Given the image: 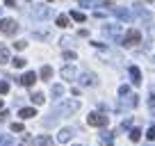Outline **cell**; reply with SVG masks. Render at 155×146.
<instances>
[{
    "instance_id": "35",
    "label": "cell",
    "mask_w": 155,
    "mask_h": 146,
    "mask_svg": "<svg viewBox=\"0 0 155 146\" xmlns=\"http://www.w3.org/2000/svg\"><path fill=\"white\" fill-rule=\"evenodd\" d=\"M48 2H53V0H48Z\"/></svg>"
},
{
    "instance_id": "18",
    "label": "cell",
    "mask_w": 155,
    "mask_h": 146,
    "mask_svg": "<svg viewBox=\"0 0 155 146\" xmlns=\"http://www.w3.org/2000/svg\"><path fill=\"white\" fill-rule=\"evenodd\" d=\"M141 139V130H139V128H132V130H130V141H139Z\"/></svg>"
},
{
    "instance_id": "2",
    "label": "cell",
    "mask_w": 155,
    "mask_h": 146,
    "mask_svg": "<svg viewBox=\"0 0 155 146\" xmlns=\"http://www.w3.org/2000/svg\"><path fill=\"white\" fill-rule=\"evenodd\" d=\"M87 123H89L91 128H105L107 123H110V119H107L105 114H101V112H91V114L87 117Z\"/></svg>"
},
{
    "instance_id": "12",
    "label": "cell",
    "mask_w": 155,
    "mask_h": 146,
    "mask_svg": "<svg viewBox=\"0 0 155 146\" xmlns=\"http://www.w3.org/2000/svg\"><path fill=\"white\" fill-rule=\"evenodd\" d=\"M18 117L21 119H32V117H37V110H34V107H23L18 112Z\"/></svg>"
},
{
    "instance_id": "26",
    "label": "cell",
    "mask_w": 155,
    "mask_h": 146,
    "mask_svg": "<svg viewBox=\"0 0 155 146\" xmlns=\"http://www.w3.org/2000/svg\"><path fill=\"white\" fill-rule=\"evenodd\" d=\"M146 137H148L150 141H155V126H150L148 130H146Z\"/></svg>"
},
{
    "instance_id": "36",
    "label": "cell",
    "mask_w": 155,
    "mask_h": 146,
    "mask_svg": "<svg viewBox=\"0 0 155 146\" xmlns=\"http://www.w3.org/2000/svg\"><path fill=\"white\" fill-rule=\"evenodd\" d=\"M0 12H2V7H0Z\"/></svg>"
},
{
    "instance_id": "15",
    "label": "cell",
    "mask_w": 155,
    "mask_h": 146,
    "mask_svg": "<svg viewBox=\"0 0 155 146\" xmlns=\"http://www.w3.org/2000/svg\"><path fill=\"white\" fill-rule=\"evenodd\" d=\"M71 18L78 21V23H84V21H87V16H84L80 9H73V12H71Z\"/></svg>"
},
{
    "instance_id": "6",
    "label": "cell",
    "mask_w": 155,
    "mask_h": 146,
    "mask_svg": "<svg viewBox=\"0 0 155 146\" xmlns=\"http://www.w3.org/2000/svg\"><path fill=\"white\" fill-rule=\"evenodd\" d=\"M71 137H73V130H71V128H62V130L57 132V141H59V144H66Z\"/></svg>"
},
{
    "instance_id": "17",
    "label": "cell",
    "mask_w": 155,
    "mask_h": 146,
    "mask_svg": "<svg viewBox=\"0 0 155 146\" xmlns=\"http://www.w3.org/2000/svg\"><path fill=\"white\" fill-rule=\"evenodd\" d=\"M30 98H32V103H34V105H41V103L46 101V98H44V94H41V91H34Z\"/></svg>"
},
{
    "instance_id": "5",
    "label": "cell",
    "mask_w": 155,
    "mask_h": 146,
    "mask_svg": "<svg viewBox=\"0 0 155 146\" xmlns=\"http://www.w3.org/2000/svg\"><path fill=\"white\" fill-rule=\"evenodd\" d=\"M23 87H32L34 82H37V73H32V71H28L25 75H21V80H18Z\"/></svg>"
},
{
    "instance_id": "11",
    "label": "cell",
    "mask_w": 155,
    "mask_h": 146,
    "mask_svg": "<svg viewBox=\"0 0 155 146\" xmlns=\"http://www.w3.org/2000/svg\"><path fill=\"white\" fill-rule=\"evenodd\" d=\"M7 62H12L9 59V48H7L5 44H0V64H7Z\"/></svg>"
},
{
    "instance_id": "24",
    "label": "cell",
    "mask_w": 155,
    "mask_h": 146,
    "mask_svg": "<svg viewBox=\"0 0 155 146\" xmlns=\"http://www.w3.org/2000/svg\"><path fill=\"white\" fill-rule=\"evenodd\" d=\"M116 14L121 16V18H126V21H130V12H126V9H114Z\"/></svg>"
},
{
    "instance_id": "10",
    "label": "cell",
    "mask_w": 155,
    "mask_h": 146,
    "mask_svg": "<svg viewBox=\"0 0 155 146\" xmlns=\"http://www.w3.org/2000/svg\"><path fill=\"white\" fill-rule=\"evenodd\" d=\"M103 32H105L107 37H119V34H121V25H105Z\"/></svg>"
},
{
    "instance_id": "31",
    "label": "cell",
    "mask_w": 155,
    "mask_h": 146,
    "mask_svg": "<svg viewBox=\"0 0 155 146\" xmlns=\"http://www.w3.org/2000/svg\"><path fill=\"white\" fill-rule=\"evenodd\" d=\"M64 57H66V59H75L78 55H75V53H64Z\"/></svg>"
},
{
    "instance_id": "20",
    "label": "cell",
    "mask_w": 155,
    "mask_h": 146,
    "mask_svg": "<svg viewBox=\"0 0 155 146\" xmlns=\"http://www.w3.org/2000/svg\"><path fill=\"white\" fill-rule=\"evenodd\" d=\"M57 25H59V28H68V16H57Z\"/></svg>"
},
{
    "instance_id": "32",
    "label": "cell",
    "mask_w": 155,
    "mask_h": 146,
    "mask_svg": "<svg viewBox=\"0 0 155 146\" xmlns=\"http://www.w3.org/2000/svg\"><path fill=\"white\" fill-rule=\"evenodd\" d=\"M148 105H150V107L155 105V94H150V98H148Z\"/></svg>"
},
{
    "instance_id": "16",
    "label": "cell",
    "mask_w": 155,
    "mask_h": 146,
    "mask_svg": "<svg viewBox=\"0 0 155 146\" xmlns=\"http://www.w3.org/2000/svg\"><path fill=\"white\" fill-rule=\"evenodd\" d=\"M48 14H50L48 7H37V9H34V16H37V18H46Z\"/></svg>"
},
{
    "instance_id": "4",
    "label": "cell",
    "mask_w": 155,
    "mask_h": 146,
    "mask_svg": "<svg viewBox=\"0 0 155 146\" xmlns=\"http://www.w3.org/2000/svg\"><path fill=\"white\" fill-rule=\"evenodd\" d=\"M0 32L2 34H16L18 32V23L14 18H0Z\"/></svg>"
},
{
    "instance_id": "21",
    "label": "cell",
    "mask_w": 155,
    "mask_h": 146,
    "mask_svg": "<svg viewBox=\"0 0 155 146\" xmlns=\"http://www.w3.org/2000/svg\"><path fill=\"white\" fill-rule=\"evenodd\" d=\"M12 64H14L16 68H23L25 66V59L23 57H14V59H12Z\"/></svg>"
},
{
    "instance_id": "25",
    "label": "cell",
    "mask_w": 155,
    "mask_h": 146,
    "mask_svg": "<svg viewBox=\"0 0 155 146\" xmlns=\"http://www.w3.org/2000/svg\"><path fill=\"white\" fill-rule=\"evenodd\" d=\"M62 94H64V87L62 85H55L53 87V96H62Z\"/></svg>"
},
{
    "instance_id": "19",
    "label": "cell",
    "mask_w": 155,
    "mask_h": 146,
    "mask_svg": "<svg viewBox=\"0 0 155 146\" xmlns=\"http://www.w3.org/2000/svg\"><path fill=\"white\" fill-rule=\"evenodd\" d=\"M39 75H41V78H44V80H50V78H53V68H50V66H44V68H41V73H39Z\"/></svg>"
},
{
    "instance_id": "9",
    "label": "cell",
    "mask_w": 155,
    "mask_h": 146,
    "mask_svg": "<svg viewBox=\"0 0 155 146\" xmlns=\"http://www.w3.org/2000/svg\"><path fill=\"white\" fill-rule=\"evenodd\" d=\"M32 146H50V137L48 135H39L32 139Z\"/></svg>"
},
{
    "instance_id": "28",
    "label": "cell",
    "mask_w": 155,
    "mask_h": 146,
    "mask_svg": "<svg viewBox=\"0 0 155 146\" xmlns=\"http://www.w3.org/2000/svg\"><path fill=\"white\" fill-rule=\"evenodd\" d=\"M7 91H9V82L2 80V82H0V94H7Z\"/></svg>"
},
{
    "instance_id": "33",
    "label": "cell",
    "mask_w": 155,
    "mask_h": 146,
    "mask_svg": "<svg viewBox=\"0 0 155 146\" xmlns=\"http://www.w3.org/2000/svg\"><path fill=\"white\" fill-rule=\"evenodd\" d=\"M5 5H7V7H14L16 2H14V0H5Z\"/></svg>"
},
{
    "instance_id": "37",
    "label": "cell",
    "mask_w": 155,
    "mask_h": 146,
    "mask_svg": "<svg viewBox=\"0 0 155 146\" xmlns=\"http://www.w3.org/2000/svg\"><path fill=\"white\" fill-rule=\"evenodd\" d=\"M75 146H80V144H75Z\"/></svg>"
},
{
    "instance_id": "13",
    "label": "cell",
    "mask_w": 155,
    "mask_h": 146,
    "mask_svg": "<svg viewBox=\"0 0 155 146\" xmlns=\"http://www.w3.org/2000/svg\"><path fill=\"white\" fill-rule=\"evenodd\" d=\"M130 78H132V82H135V85L141 82V71L137 66H130Z\"/></svg>"
},
{
    "instance_id": "23",
    "label": "cell",
    "mask_w": 155,
    "mask_h": 146,
    "mask_svg": "<svg viewBox=\"0 0 155 146\" xmlns=\"http://www.w3.org/2000/svg\"><path fill=\"white\" fill-rule=\"evenodd\" d=\"M12 144V135H2L0 137V146H9Z\"/></svg>"
},
{
    "instance_id": "29",
    "label": "cell",
    "mask_w": 155,
    "mask_h": 146,
    "mask_svg": "<svg viewBox=\"0 0 155 146\" xmlns=\"http://www.w3.org/2000/svg\"><path fill=\"white\" fill-rule=\"evenodd\" d=\"M7 117H9V112H5V110H0V123L7 121Z\"/></svg>"
},
{
    "instance_id": "3",
    "label": "cell",
    "mask_w": 155,
    "mask_h": 146,
    "mask_svg": "<svg viewBox=\"0 0 155 146\" xmlns=\"http://www.w3.org/2000/svg\"><path fill=\"white\" fill-rule=\"evenodd\" d=\"M137 44H141V34H139V30H128L126 32V37H123V46L126 48H132V46H137Z\"/></svg>"
},
{
    "instance_id": "7",
    "label": "cell",
    "mask_w": 155,
    "mask_h": 146,
    "mask_svg": "<svg viewBox=\"0 0 155 146\" xmlns=\"http://www.w3.org/2000/svg\"><path fill=\"white\" fill-rule=\"evenodd\" d=\"M128 107H137V96H126V101L119 103V110H128Z\"/></svg>"
},
{
    "instance_id": "8",
    "label": "cell",
    "mask_w": 155,
    "mask_h": 146,
    "mask_svg": "<svg viewBox=\"0 0 155 146\" xmlns=\"http://www.w3.org/2000/svg\"><path fill=\"white\" fill-rule=\"evenodd\" d=\"M80 85H84V87H94V85H96V78H94L91 73H82V75H80Z\"/></svg>"
},
{
    "instance_id": "22",
    "label": "cell",
    "mask_w": 155,
    "mask_h": 146,
    "mask_svg": "<svg viewBox=\"0 0 155 146\" xmlns=\"http://www.w3.org/2000/svg\"><path fill=\"white\" fill-rule=\"evenodd\" d=\"M25 130V126H23V123H18V121H16V123H12V132H23Z\"/></svg>"
},
{
    "instance_id": "27",
    "label": "cell",
    "mask_w": 155,
    "mask_h": 146,
    "mask_svg": "<svg viewBox=\"0 0 155 146\" xmlns=\"http://www.w3.org/2000/svg\"><path fill=\"white\" fill-rule=\"evenodd\" d=\"M128 94H130V87H128V85L119 87V96H128Z\"/></svg>"
},
{
    "instance_id": "30",
    "label": "cell",
    "mask_w": 155,
    "mask_h": 146,
    "mask_svg": "<svg viewBox=\"0 0 155 146\" xmlns=\"http://www.w3.org/2000/svg\"><path fill=\"white\" fill-rule=\"evenodd\" d=\"M14 46H16V50H23V48H25V46H28V44H25V41H16Z\"/></svg>"
},
{
    "instance_id": "34",
    "label": "cell",
    "mask_w": 155,
    "mask_h": 146,
    "mask_svg": "<svg viewBox=\"0 0 155 146\" xmlns=\"http://www.w3.org/2000/svg\"><path fill=\"white\" fill-rule=\"evenodd\" d=\"M0 110H2V98H0Z\"/></svg>"
},
{
    "instance_id": "14",
    "label": "cell",
    "mask_w": 155,
    "mask_h": 146,
    "mask_svg": "<svg viewBox=\"0 0 155 146\" xmlns=\"http://www.w3.org/2000/svg\"><path fill=\"white\" fill-rule=\"evenodd\" d=\"M62 78H64V80L75 78V68H73V66H64V68H62Z\"/></svg>"
},
{
    "instance_id": "1",
    "label": "cell",
    "mask_w": 155,
    "mask_h": 146,
    "mask_svg": "<svg viewBox=\"0 0 155 146\" xmlns=\"http://www.w3.org/2000/svg\"><path fill=\"white\" fill-rule=\"evenodd\" d=\"M57 110L62 114H73L75 110H80V101H75V98H62L57 103Z\"/></svg>"
}]
</instances>
